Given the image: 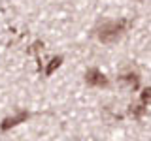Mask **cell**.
I'll list each match as a JSON object with an SVG mask.
<instances>
[{
	"label": "cell",
	"instance_id": "obj_6",
	"mask_svg": "<svg viewBox=\"0 0 151 141\" xmlns=\"http://www.w3.org/2000/svg\"><path fill=\"white\" fill-rule=\"evenodd\" d=\"M60 64H63V56H55V58L47 64V68H45V75H47V77H49V75H53L55 70L60 68Z\"/></svg>",
	"mask_w": 151,
	"mask_h": 141
},
{
	"label": "cell",
	"instance_id": "obj_1",
	"mask_svg": "<svg viewBox=\"0 0 151 141\" xmlns=\"http://www.w3.org/2000/svg\"><path fill=\"white\" fill-rule=\"evenodd\" d=\"M127 26H129V21L127 19H119V21H110V23H104V25L98 28V40L102 41V43L106 45H111L115 43L117 40L123 36V32L127 30Z\"/></svg>",
	"mask_w": 151,
	"mask_h": 141
},
{
	"label": "cell",
	"instance_id": "obj_7",
	"mask_svg": "<svg viewBox=\"0 0 151 141\" xmlns=\"http://www.w3.org/2000/svg\"><path fill=\"white\" fill-rule=\"evenodd\" d=\"M42 47H44L42 41H34L32 47H30V51L36 55V60H38V72H42V55H40V49H42Z\"/></svg>",
	"mask_w": 151,
	"mask_h": 141
},
{
	"label": "cell",
	"instance_id": "obj_2",
	"mask_svg": "<svg viewBox=\"0 0 151 141\" xmlns=\"http://www.w3.org/2000/svg\"><path fill=\"white\" fill-rule=\"evenodd\" d=\"M85 83L89 85V87H98V88H106L110 81H108V77L104 75L98 68H91L87 70V73H85Z\"/></svg>",
	"mask_w": 151,
	"mask_h": 141
},
{
	"label": "cell",
	"instance_id": "obj_5",
	"mask_svg": "<svg viewBox=\"0 0 151 141\" xmlns=\"http://www.w3.org/2000/svg\"><path fill=\"white\" fill-rule=\"evenodd\" d=\"M145 105H129V109H127V113L132 117V119H136V120H140L142 117L145 115Z\"/></svg>",
	"mask_w": 151,
	"mask_h": 141
},
{
	"label": "cell",
	"instance_id": "obj_4",
	"mask_svg": "<svg viewBox=\"0 0 151 141\" xmlns=\"http://www.w3.org/2000/svg\"><path fill=\"white\" fill-rule=\"evenodd\" d=\"M119 79H121V83H127V85H129L132 90H136V88L140 87V77H138V73H134V72L123 73Z\"/></svg>",
	"mask_w": 151,
	"mask_h": 141
},
{
	"label": "cell",
	"instance_id": "obj_8",
	"mask_svg": "<svg viewBox=\"0 0 151 141\" xmlns=\"http://www.w3.org/2000/svg\"><path fill=\"white\" fill-rule=\"evenodd\" d=\"M140 100H142L144 105H151V87H147V88H144V90H142Z\"/></svg>",
	"mask_w": 151,
	"mask_h": 141
},
{
	"label": "cell",
	"instance_id": "obj_3",
	"mask_svg": "<svg viewBox=\"0 0 151 141\" xmlns=\"http://www.w3.org/2000/svg\"><path fill=\"white\" fill-rule=\"evenodd\" d=\"M28 117H30V113H28V111H19L17 115H13V117H6V119L0 122V130H2V132H8V130L15 128V126L21 124V122H27Z\"/></svg>",
	"mask_w": 151,
	"mask_h": 141
}]
</instances>
